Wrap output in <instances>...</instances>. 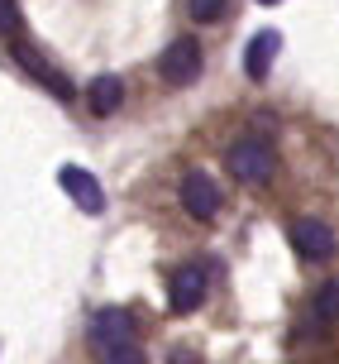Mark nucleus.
<instances>
[{
	"mask_svg": "<svg viewBox=\"0 0 339 364\" xmlns=\"http://www.w3.org/2000/svg\"><path fill=\"white\" fill-rule=\"evenodd\" d=\"M225 164H230V173L239 182H249V187H263V182L272 178V144L268 139H239V144L225 154Z\"/></svg>",
	"mask_w": 339,
	"mask_h": 364,
	"instance_id": "1",
	"label": "nucleus"
},
{
	"mask_svg": "<svg viewBox=\"0 0 339 364\" xmlns=\"http://www.w3.org/2000/svg\"><path fill=\"white\" fill-rule=\"evenodd\" d=\"M182 206L191 211V220H211L220 211V182H211L206 173H187L182 178Z\"/></svg>",
	"mask_w": 339,
	"mask_h": 364,
	"instance_id": "8",
	"label": "nucleus"
},
{
	"mask_svg": "<svg viewBox=\"0 0 339 364\" xmlns=\"http://www.w3.org/2000/svg\"><path fill=\"white\" fill-rule=\"evenodd\" d=\"M87 101H91V110H96V115H115V106L125 101V87H120V77H110V73L91 77Z\"/></svg>",
	"mask_w": 339,
	"mask_h": 364,
	"instance_id": "10",
	"label": "nucleus"
},
{
	"mask_svg": "<svg viewBox=\"0 0 339 364\" xmlns=\"http://www.w3.org/2000/svg\"><path fill=\"white\" fill-rule=\"evenodd\" d=\"M311 311H316V321H321V326H335V321H339V278H325L321 288H316Z\"/></svg>",
	"mask_w": 339,
	"mask_h": 364,
	"instance_id": "11",
	"label": "nucleus"
},
{
	"mask_svg": "<svg viewBox=\"0 0 339 364\" xmlns=\"http://www.w3.org/2000/svg\"><path fill=\"white\" fill-rule=\"evenodd\" d=\"M277 53H282V29H263V34H253L249 48H244V73H249L253 82H263Z\"/></svg>",
	"mask_w": 339,
	"mask_h": 364,
	"instance_id": "9",
	"label": "nucleus"
},
{
	"mask_svg": "<svg viewBox=\"0 0 339 364\" xmlns=\"http://www.w3.org/2000/svg\"><path fill=\"white\" fill-rule=\"evenodd\" d=\"M24 15H19V0H0V34H15Z\"/></svg>",
	"mask_w": 339,
	"mask_h": 364,
	"instance_id": "14",
	"label": "nucleus"
},
{
	"mask_svg": "<svg viewBox=\"0 0 339 364\" xmlns=\"http://www.w3.org/2000/svg\"><path fill=\"white\" fill-rule=\"evenodd\" d=\"M158 77L167 87H191L201 77V43L196 38H172L158 58Z\"/></svg>",
	"mask_w": 339,
	"mask_h": 364,
	"instance_id": "2",
	"label": "nucleus"
},
{
	"mask_svg": "<svg viewBox=\"0 0 339 364\" xmlns=\"http://www.w3.org/2000/svg\"><path fill=\"white\" fill-rule=\"evenodd\" d=\"M258 5H277V0H258Z\"/></svg>",
	"mask_w": 339,
	"mask_h": 364,
	"instance_id": "16",
	"label": "nucleus"
},
{
	"mask_svg": "<svg viewBox=\"0 0 339 364\" xmlns=\"http://www.w3.org/2000/svg\"><path fill=\"white\" fill-rule=\"evenodd\" d=\"M291 245H296V255H301L306 264H330V259H335V250H339L335 230H330L325 220H316V216L291 220Z\"/></svg>",
	"mask_w": 339,
	"mask_h": 364,
	"instance_id": "3",
	"label": "nucleus"
},
{
	"mask_svg": "<svg viewBox=\"0 0 339 364\" xmlns=\"http://www.w3.org/2000/svg\"><path fill=\"white\" fill-rule=\"evenodd\" d=\"M220 10H225V0H187L191 24H211V19H220Z\"/></svg>",
	"mask_w": 339,
	"mask_h": 364,
	"instance_id": "12",
	"label": "nucleus"
},
{
	"mask_svg": "<svg viewBox=\"0 0 339 364\" xmlns=\"http://www.w3.org/2000/svg\"><path fill=\"white\" fill-rule=\"evenodd\" d=\"M57 182H62V192L77 201V211H87V216H101V211H106V187L91 178L87 168L67 164L62 173H57Z\"/></svg>",
	"mask_w": 339,
	"mask_h": 364,
	"instance_id": "6",
	"label": "nucleus"
},
{
	"mask_svg": "<svg viewBox=\"0 0 339 364\" xmlns=\"http://www.w3.org/2000/svg\"><path fill=\"white\" fill-rule=\"evenodd\" d=\"M206 283H211V269H206V264H182V269L172 273V283H167V307L177 311V316L191 311V307H201Z\"/></svg>",
	"mask_w": 339,
	"mask_h": 364,
	"instance_id": "5",
	"label": "nucleus"
},
{
	"mask_svg": "<svg viewBox=\"0 0 339 364\" xmlns=\"http://www.w3.org/2000/svg\"><path fill=\"white\" fill-rule=\"evenodd\" d=\"M120 346H134V316L125 307H101L91 316V350H120Z\"/></svg>",
	"mask_w": 339,
	"mask_h": 364,
	"instance_id": "4",
	"label": "nucleus"
},
{
	"mask_svg": "<svg viewBox=\"0 0 339 364\" xmlns=\"http://www.w3.org/2000/svg\"><path fill=\"white\" fill-rule=\"evenodd\" d=\"M15 63H19V68H24L29 77H34V82H43V87L53 91V96H62V101H72V96H77V87H72L67 77L57 73V68L48 63V58L38 53L34 43H15Z\"/></svg>",
	"mask_w": 339,
	"mask_h": 364,
	"instance_id": "7",
	"label": "nucleus"
},
{
	"mask_svg": "<svg viewBox=\"0 0 339 364\" xmlns=\"http://www.w3.org/2000/svg\"><path fill=\"white\" fill-rule=\"evenodd\" d=\"M96 360H101V364H148V360H143V350H139V346H120V350H101V355H96Z\"/></svg>",
	"mask_w": 339,
	"mask_h": 364,
	"instance_id": "13",
	"label": "nucleus"
},
{
	"mask_svg": "<svg viewBox=\"0 0 339 364\" xmlns=\"http://www.w3.org/2000/svg\"><path fill=\"white\" fill-rule=\"evenodd\" d=\"M167 364H201V360H196V355H191V350H182V346H177V350H172V355H167Z\"/></svg>",
	"mask_w": 339,
	"mask_h": 364,
	"instance_id": "15",
	"label": "nucleus"
}]
</instances>
